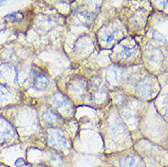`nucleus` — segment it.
I'll use <instances>...</instances> for the list:
<instances>
[{
  "label": "nucleus",
  "instance_id": "nucleus-1",
  "mask_svg": "<svg viewBox=\"0 0 168 167\" xmlns=\"http://www.w3.org/2000/svg\"><path fill=\"white\" fill-rule=\"evenodd\" d=\"M33 86L37 90H42L46 88L50 83V79L48 75L41 71H35L33 75V79H32Z\"/></svg>",
  "mask_w": 168,
  "mask_h": 167
},
{
  "label": "nucleus",
  "instance_id": "nucleus-2",
  "mask_svg": "<svg viewBox=\"0 0 168 167\" xmlns=\"http://www.w3.org/2000/svg\"><path fill=\"white\" fill-rule=\"evenodd\" d=\"M23 18H24V15L20 11L12 12L10 14H7L6 17H5V19H7L10 22H20Z\"/></svg>",
  "mask_w": 168,
  "mask_h": 167
}]
</instances>
